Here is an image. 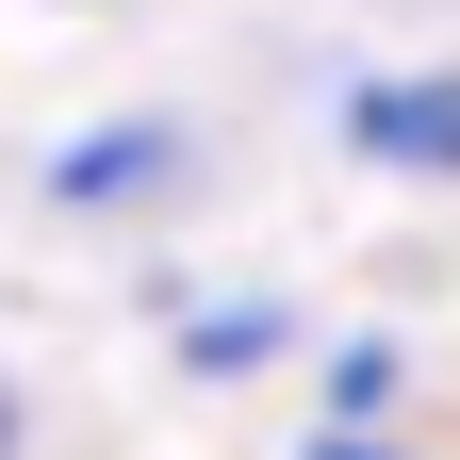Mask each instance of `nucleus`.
<instances>
[{"label":"nucleus","mask_w":460,"mask_h":460,"mask_svg":"<svg viewBox=\"0 0 460 460\" xmlns=\"http://www.w3.org/2000/svg\"><path fill=\"white\" fill-rule=\"evenodd\" d=\"M329 460H394V444H362V428H329Z\"/></svg>","instance_id":"nucleus-3"},{"label":"nucleus","mask_w":460,"mask_h":460,"mask_svg":"<svg viewBox=\"0 0 460 460\" xmlns=\"http://www.w3.org/2000/svg\"><path fill=\"white\" fill-rule=\"evenodd\" d=\"M362 148L394 181H460V66H411V83H362Z\"/></svg>","instance_id":"nucleus-1"},{"label":"nucleus","mask_w":460,"mask_h":460,"mask_svg":"<svg viewBox=\"0 0 460 460\" xmlns=\"http://www.w3.org/2000/svg\"><path fill=\"white\" fill-rule=\"evenodd\" d=\"M164 164H181V132H164V115H132V132H83V148H66V198H148Z\"/></svg>","instance_id":"nucleus-2"}]
</instances>
